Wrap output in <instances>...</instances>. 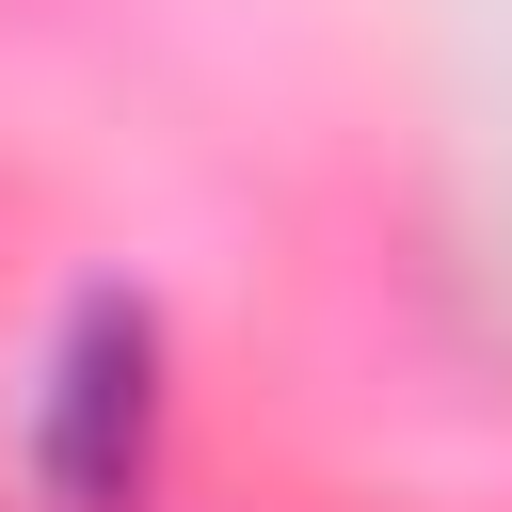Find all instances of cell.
Returning <instances> with one entry per match:
<instances>
[{
    "mask_svg": "<svg viewBox=\"0 0 512 512\" xmlns=\"http://www.w3.org/2000/svg\"><path fill=\"white\" fill-rule=\"evenodd\" d=\"M32 480H48V512H144V480H160V320L128 288H96L64 320V352L32 384Z\"/></svg>",
    "mask_w": 512,
    "mask_h": 512,
    "instance_id": "obj_1",
    "label": "cell"
}]
</instances>
